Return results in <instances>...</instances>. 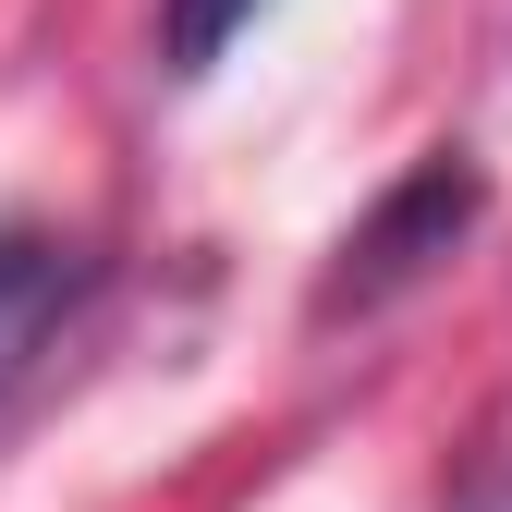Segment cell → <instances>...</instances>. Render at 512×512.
Wrapping results in <instances>:
<instances>
[{"label":"cell","mask_w":512,"mask_h":512,"mask_svg":"<svg viewBox=\"0 0 512 512\" xmlns=\"http://www.w3.org/2000/svg\"><path fill=\"white\" fill-rule=\"evenodd\" d=\"M452 512H512V439H488V452L464 464V488H452Z\"/></svg>","instance_id":"obj_4"},{"label":"cell","mask_w":512,"mask_h":512,"mask_svg":"<svg viewBox=\"0 0 512 512\" xmlns=\"http://www.w3.org/2000/svg\"><path fill=\"white\" fill-rule=\"evenodd\" d=\"M488 220V171L464 159V147H427L391 196H378L354 232H342V256H330V281H317V317H378V305H403L439 256H452L464 232Z\"/></svg>","instance_id":"obj_1"},{"label":"cell","mask_w":512,"mask_h":512,"mask_svg":"<svg viewBox=\"0 0 512 512\" xmlns=\"http://www.w3.org/2000/svg\"><path fill=\"white\" fill-rule=\"evenodd\" d=\"M256 13H269V0H159V74L171 86H208Z\"/></svg>","instance_id":"obj_3"},{"label":"cell","mask_w":512,"mask_h":512,"mask_svg":"<svg viewBox=\"0 0 512 512\" xmlns=\"http://www.w3.org/2000/svg\"><path fill=\"white\" fill-rule=\"evenodd\" d=\"M98 293H110V269H98L86 232H61V220H0V427L37 415V391L61 378V354L86 342Z\"/></svg>","instance_id":"obj_2"}]
</instances>
